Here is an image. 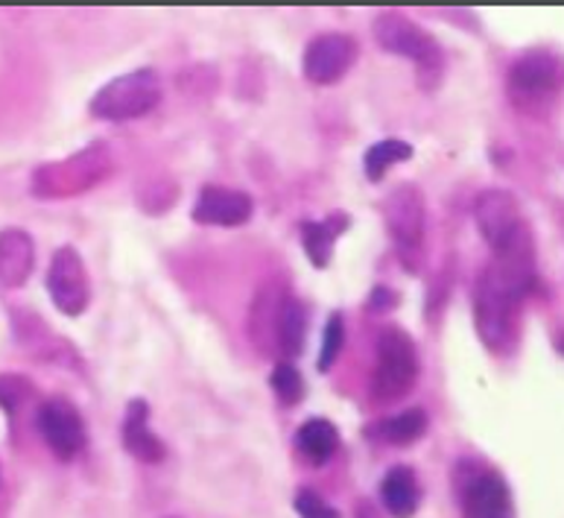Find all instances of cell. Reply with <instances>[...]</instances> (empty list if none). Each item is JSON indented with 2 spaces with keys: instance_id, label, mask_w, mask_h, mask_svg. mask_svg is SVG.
<instances>
[{
  "instance_id": "1",
  "label": "cell",
  "mask_w": 564,
  "mask_h": 518,
  "mask_svg": "<svg viewBox=\"0 0 564 518\" xmlns=\"http://www.w3.org/2000/svg\"><path fill=\"white\" fill-rule=\"evenodd\" d=\"M506 91L521 111L544 115L564 91V60L547 51L523 53L509 68Z\"/></svg>"
},
{
  "instance_id": "17",
  "label": "cell",
  "mask_w": 564,
  "mask_h": 518,
  "mask_svg": "<svg viewBox=\"0 0 564 518\" xmlns=\"http://www.w3.org/2000/svg\"><path fill=\"white\" fill-rule=\"evenodd\" d=\"M380 501L392 518H413L419 510V481H415L413 468H389L380 484Z\"/></svg>"
},
{
  "instance_id": "23",
  "label": "cell",
  "mask_w": 564,
  "mask_h": 518,
  "mask_svg": "<svg viewBox=\"0 0 564 518\" xmlns=\"http://www.w3.org/2000/svg\"><path fill=\"white\" fill-rule=\"evenodd\" d=\"M343 343H346V323H343V314H334L328 320V325H325V337H322L319 373H328L330 366L337 364Z\"/></svg>"
},
{
  "instance_id": "7",
  "label": "cell",
  "mask_w": 564,
  "mask_h": 518,
  "mask_svg": "<svg viewBox=\"0 0 564 518\" xmlns=\"http://www.w3.org/2000/svg\"><path fill=\"white\" fill-rule=\"evenodd\" d=\"M383 220H387V229L392 240H395L401 258L413 267L419 256H422L424 226H427V220H424V199L419 194V187H395L383 199Z\"/></svg>"
},
{
  "instance_id": "14",
  "label": "cell",
  "mask_w": 564,
  "mask_h": 518,
  "mask_svg": "<svg viewBox=\"0 0 564 518\" xmlns=\"http://www.w3.org/2000/svg\"><path fill=\"white\" fill-rule=\"evenodd\" d=\"M123 445L141 463H161L164 454H167L164 442L150 428V404L147 401L135 399L127 408V417H123Z\"/></svg>"
},
{
  "instance_id": "2",
  "label": "cell",
  "mask_w": 564,
  "mask_h": 518,
  "mask_svg": "<svg viewBox=\"0 0 564 518\" xmlns=\"http://www.w3.org/2000/svg\"><path fill=\"white\" fill-rule=\"evenodd\" d=\"M375 39L383 51L406 56L419 68V83L424 88H436V83L445 74V53L436 44V39L424 33L422 26L413 24L401 12H380L375 21Z\"/></svg>"
},
{
  "instance_id": "9",
  "label": "cell",
  "mask_w": 564,
  "mask_h": 518,
  "mask_svg": "<svg viewBox=\"0 0 564 518\" xmlns=\"http://www.w3.org/2000/svg\"><path fill=\"white\" fill-rule=\"evenodd\" d=\"M357 62V42L346 33H322L304 47V77L313 86H334Z\"/></svg>"
},
{
  "instance_id": "13",
  "label": "cell",
  "mask_w": 564,
  "mask_h": 518,
  "mask_svg": "<svg viewBox=\"0 0 564 518\" xmlns=\"http://www.w3.org/2000/svg\"><path fill=\"white\" fill-rule=\"evenodd\" d=\"M254 205L252 196L243 194V191H235V187H219L208 185L203 187V194L194 205V220L203 223V226H243L252 217Z\"/></svg>"
},
{
  "instance_id": "11",
  "label": "cell",
  "mask_w": 564,
  "mask_h": 518,
  "mask_svg": "<svg viewBox=\"0 0 564 518\" xmlns=\"http://www.w3.org/2000/svg\"><path fill=\"white\" fill-rule=\"evenodd\" d=\"M106 168H109V155L102 153L100 147H88L85 153L74 155L68 162L42 168L35 176V191L39 196L76 194V191L94 185L106 173Z\"/></svg>"
},
{
  "instance_id": "24",
  "label": "cell",
  "mask_w": 564,
  "mask_h": 518,
  "mask_svg": "<svg viewBox=\"0 0 564 518\" xmlns=\"http://www.w3.org/2000/svg\"><path fill=\"white\" fill-rule=\"evenodd\" d=\"M33 396V384L21 375H0V408L15 410Z\"/></svg>"
},
{
  "instance_id": "4",
  "label": "cell",
  "mask_w": 564,
  "mask_h": 518,
  "mask_svg": "<svg viewBox=\"0 0 564 518\" xmlns=\"http://www.w3.org/2000/svg\"><path fill=\"white\" fill-rule=\"evenodd\" d=\"M518 307L521 299L497 288L486 272H480L474 288V323L480 341L495 355H509L518 343Z\"/></svg>"
},
{
  "instance_id": "20",
  "label": "cell",
  "mask_w": 564,
  "mask_h": 518,
  "mask_svg": "<svg viewBox=\"0 0 564 518\" xmlns=\"http://www.w3.org/2000/svg\"><path fill=\"white\" fill-rule=\"evenodd\" d=\"M427 433V413L422 408H410L398 417L380 419L375 425H369V436L378 442H389V445H406V442L422 440Z\"/></svg>"
},
{
  "instance_id": "10",
  "label": "cell",
  "mask_w": 564,
  "mask_h": 518,
  "mask_svg": "<svg viewBox=\"0 0 564 518\" xmlns=\"http://www.w3.org/2000/svg\"><path fill=\"white\" fill-rule=\"evenodd\" d=\"M44 442L59 460H74L85 449V422L68 399H44L35 413Z\"/></svg>"
},
{
  "instance_id": "5",
  "label": "cell",
  "mask_w": 564,
  "mask_h": 518,
  "mask_svg": "<svg viewBox=\"0 0 564 518\" xmlns=\"http://www.w3.org/2000/svg\"><path fill=\"white\" fill-rule=\"evenodd\" d=\"M161 100V79L152 68L132 71V74H123V77L111 79L100 91L94 94L91 111L94 118L115 120V123H123V120H138L143 115H150Z\"/></svg>"
},
{
  "instance_id": "3",
  "label": "cell",
  "mask_w": 564,
  "mask_h": 518,
  "mask_svg": "<svg viewBox=\"0 0 564 518\" xmlns=\"http://www.w3.org/2000/svg\"><path fill=\"white\" fill-rule=\"evenodd\" d=\"M456 498L463 518H514L512 489L497 468L482 460L463 457L454 472Z\"/></svg>"
},
{
  "instance_id": "16",
  "label": "cell",
  "mask_w": 564,
  "mask_h": 518,
  "mask_svg": "<svg viewBox=\"0 0 564 518\" xmlns=\"http://www.w3.org/2000/svg\"><path fill=\"white\" fill-rule=\"evenodd\" d=\"M304 332H307V311L304 302L295 296H281L275 307V320H272V337L275 346L286 357H295L304 348Z\"/></svg>"
},
{
  "instance_id": "15",
  "label": "cell",
  "mask_w": 564,
  "mask_h": 518,
  "mask_svg": "<svg viewBox=\"0 0 564 518\" xmlns=\"http://www.w3.org/2000/svg\"><path fill=\"white\" fill-rule=\"evenodd\" d=\"M35 263V249L30 235L21 229L0 231V284L9 290L24 288Z\"/></svg>"
},
{
  "instance_id": "22",
  "label": "cell",
  "mask_w": 564,
  "mask_h": 518,
  "mask_svg": "<svg viewBox=\"0 0 564 518\" xmlns=\"http://www.w3.org/2000/svg\"><path fill=\"white\" fill-rule=\"evenodd\" d=\"M272 390L279 396V401L284 408H295L304 396V381H302V373L295 369L293 364H279L272 369Z\"/></svg>"
},
{
  "instance_id": "21",
  "label": "cell",
  "mask_w": 564,
  "mask_h": 518,
  "mask_svg": "<svg viewBox=\"0 0 564 518\" xmlns=\"http://www.w3.org/2000/svg\"><path fill=\"white\" fill-rule=\"evenodd\" d=\"M413 155V147L406 144V141H398V138H389V141H378V144H371L362 155V168H366V176L369 182H380V179L387 176V171L392 164L406 162Z\"/></svg>"
},
{
  "instance_id": "27",
  "label": "cell",
  "mask_w": 564,
  "mask_h": 518,
  "mask_svg": "<svg viewBox=\"0 0 564 518\" xmlns=\"http://www.w3.org/2000/svg\"><path fill=\"white\" fill-rule=\"evenodd\" d=\"M553 346H556L558 355L564 357V332H556V337H553Z\"/></svg>"
},
{
  "instance_id": "12",
  "label": "cell",
  "mask_w": 564,
  "mask_h": 518,
  "mask_svg": "<svg viewBox=\"0 0 564 518\" xmlns=\"http://www.w3.org/2000/svg\"><path fill=\"white\" fill-rule=\"evenodd\" d=\"M474 223H477V229L486 238V244L495 249L506 238H512L527 220L521 217V205H518V199L509 191L489 187V191H482L474 199Z\"/></svg>"
},
{
  "instance_id": "18",
  "label": "cell",
  "mask_w": 564,
  "mask_h": 518,
  "mask_svg": "<svg viewBox=\"0 0 564 518\" xmlns=\"http://www.w3.org/2000/svg\"><path fill=\"white\" fill-rule=\"evenodd\" d=\"M348 229L346 214H330L328 220H307L302 226V247L316 267H328L337 238Z\"/></svg>"
},
{
  "instance_id": "6",
  "label": "cell",
  "mask_w": 564,
  "mask_h": 518,
  "mask_svg": "<svg viewBox=\"0 0 564 518\" xmlns=\"http://www.w3.org/2000/svg\"><path fill=\"white\" fill-rule=\"evenodd\" d=\"M419 378V348L404 328L389 325L378 337V373H375V399L398 401L415 387Z\"/></svg>"
},
{
  "instance_id": "25",
  "label": "cell",
  "mask_w": 564,
  "mask_h": 518,
  "mask_svg": "<svg viewBox=\"0 0 564 518\" xmlns=\"http://www.w3.org/2000/svg\"><path fill=\"white\" fill-rule=\"evenodd\" d=\"M295 512L302 518H339V512L330 504L322 501L313 489H302L295 495Z\"/></svg>"
},
{
  "instance_id": "8",
  "label": "cell",
  "mask_w": 564,
  "mask_h": 518,
  "mask_svg": "<svg viewBox=\"0 0 564 518\" xmlns=\"http://www.w3.org/2000/svg\"><path fill=\"white\" fill-rule=\"evenodd\" d=\"M47 293H51L53 305L68 316H79L91 302L88 272L74 247H62L53 252L51 270H47Z\"/></svg>"
},
{
  "instance_id": "19",
  "label": "cell",
  "mask_w": 564,
  "mask_h": 518,
  "mask_svg": "<svg viewBox=\"0 0 564 518\" xmlns=\"http://www.w3.org/2000/svg\"><path fill=\"white\" fill-rule=\"evenodd\" d=\"M295 449L302 451V457L313 466H325L339 449V433L328 419H311L304 422L295 433Z\"/></svg>"
},
{
  "instance_id": "26",
  "label": "cell",
  "mask_w": 564,
  "mask_h": 518,
  "mask_svg": "<svg viewBox=\"0 0 564 518\" xmlns=\"http://www.w3.org/2000/svg\"><path fill=\"white\" fill-rule=\"evenodd\" d=\"M392 305H395V296H392L387 288H375V296H371V314H383V311H389Z\"/></svg>"
}]
</instances>
